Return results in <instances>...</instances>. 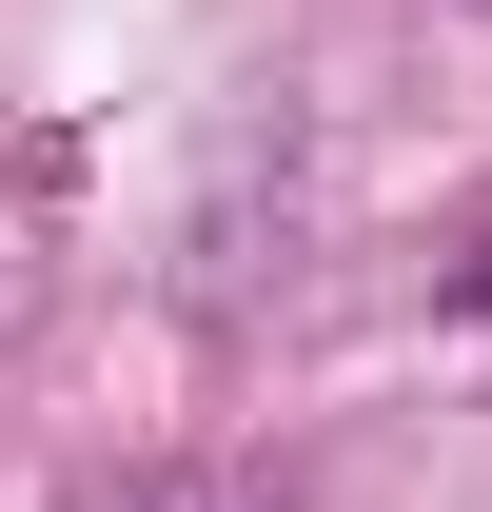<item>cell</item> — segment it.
I'll return each mask as SVG.
<instances>
[{
	"label": "cell",
	"instance_id": "7a4b0ae2",
	"mask_svg": "<svg viewBox=\"0 0 492 512\" xmlns=\"http://www.w3.org/2000/svg\"><path fill=\"white\" fill-rule=\"evenodd\" d=\"M453 316H492V256H453Z\"/></svg>",
	"mask_w": 492,
	"mask_h": 512
},
{
	"label": "cell",
	"instance_id": "6da1fadb",
	"mask_svg": "<svg viewBox=\"0 0 492 512\" xmlns=\"http://www.w3.org/2000/svg\"><path fill=\"white\" fill-rule=\"evenodd\" d=\"M60 512H296V453H119Z\"/></svg>",
	"mask_w": 492,
	"mask_h": 512
}]
</instances>
